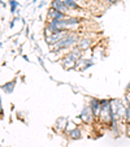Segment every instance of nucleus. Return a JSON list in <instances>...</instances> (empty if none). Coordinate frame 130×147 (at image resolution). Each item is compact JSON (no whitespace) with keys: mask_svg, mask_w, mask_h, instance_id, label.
Instances as JSON below:
<instances>
[{"mask_svg":"<svg viewBox=\"0 0 130 147\" xmlns=\"http://www.w3.org/2000/svg\"><path fill=\"white\" fill-rule=\"evenodd\" d=\"M108 3H111V4H115V3H117V1H119V0H107Z\"/></svg>","mask_w":130,"mask_h":147,"instance_id":"7","label":"nucleus"},{"mask_svg":"<svg viewBox=\"0 0 130 147\" xmlns=\"http://www.w3.org/2000/svg\"><path fill=\"white\" fill-rule=\"evenodd\" d=\"M79 136H81V131L78 130V129H74V130L70 133V137H72V138H79Z\"/></svg>","mask_w":130,"mask_h":147,"instance_id":"6","label":"nucleus"},{"mask_svg":"<svg viewBox=\"0 0 130 147\" xmlns=\"http://www.w3.org/2000/svg\"><path fill=\"white\" fill-rule=\"evenodd\" d=\"M74 63H77V61H75L73 57H70L69 55H68L67 57L63 60V64H64V67L67 68V69H70V68L74 67Z\"/></svg>","mask_w":130,"mask_h":147,"instance_id":"3","label":"nucleus"},{"mask_svg":"<svg viewBox=\"0 0 130 147\" xmlns=\"http://www.w3.org/2000/svg\"><path fill=\"white\" fill-rule=\"evenodd\" d=\"M90 46H91V39H82V40L78 42L77 47L79 48V50H87Z\"/></svg>","mask_w":130,"mask_h":147,"instance_id":"4","label":"nucleus"},{"mask_svg":"<svg viewBox=\"0 0 130 147\" xmlns=\"http://www.w3.org/2000/svg\"><path fill=\"white\" fill-rule=\"evenodd\" d=\"M47 16H48V20H50V21H53V20H64V18H67V17H65V13H63V12H60V11H57V9L52 8V7L50 8Z\"/></svg>","mask_w":130,"mask_h":147,"instance_id":"1","label":"nucleus"},{"mask_svg":"<svg viewBox=\"0 0 130 147\" xmlns=\"http://www.w3.org/2000/svg\"><path fill=\"white\" fill-rule=\"evenodd\" d=\"M51 5H52V8L57 9V11L63 12V13H65V14H67L68 12L70 11V8H69V7H68L65 3H63V1H60V0H53L52 3H51Z\"/></svg>","mask_w":130,"mask_h":147,"instance_id":"2","label":"nucleus"},{"mask_svg":"<svg viewBox=\"0 0 130 147\" xmlns=\"http://www.w3.org/2000/svg\"><path fill=\"white\" fill-rule=\"evenodd\" d=\"M65 4H67L70 9H74V11H77V9L79 11L81 9V7H79L77 0H65Z\"/></svg>","mask_w":130,"mask_h":147,"instance_id":"5","label":"nucleus"}]
</instances>
